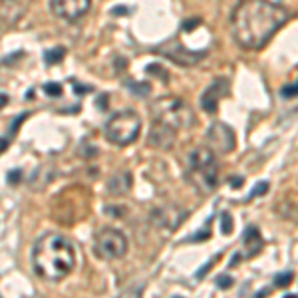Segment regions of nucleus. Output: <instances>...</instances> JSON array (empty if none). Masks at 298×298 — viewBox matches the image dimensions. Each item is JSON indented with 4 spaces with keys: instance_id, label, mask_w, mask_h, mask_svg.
Masks as SVG:
<instances>
[{
    "instance_id": "nucleus-1",
    "label": "nucleus",
    "mask_w": 298,
    "mask_h": 298,
    "mask_svg": "<svg viewBox=\"0 0 298 298\" xmlns=\"http://www.w3.org/2000/svg\"><path fill=\"white\" fill-rule=\"evenodd\" d=\"M288 18L290 12L272 0H242L233 10L231 30L241 48L261 50Z\"/></svg>"
},
{
    "instance_id": "nucleus-2",
    "label": "nucleus",
    "mask_w": 298,
    "mask_h": 298,
    "mask_svg": "<svg viewBox=\"0 0 298 298\" xmlns=\"http://www.w3.org/2000/svg\"><path fill=\"white\" fill-rule=\"evenodd\" d=\"M32 266L40 279L64 280L76 266V249L62 233H44L32 249Z\"/></svg>"
},
{
    "instance_id": "nucleus-3",
    "label": "nucleus",
    "mask_w": 298,
    "mask_h": 298,
    "mask_svg": "<svg viewBox=\"0 0 298 298\" xmlns=\"http://www.w3.org/2000/svg\"><path fill=\"white\" fill-rule=\"evenodd\" d=\"M187 177L197 191L211 193L219 181V165H217L215 153L207 147L191 151L187 159Z\"/></svg>"
},
{
    "instance_id": "nucleus-4",
    "label": "nucleus",
    "mask_w": 298,
    "mask_h": 298,
    "mask_svg": "<svg viewBox=\"0 0 298 298\" xmlns=\"http://www.w3.org/2000/svg\"><path fill=\"white\" fill-rule=\"evenodd\" d=\"M141 133V117L133 110H123L110 117L106 126V137L117 147L131 145Z\"/></svg>"
},
{
    "instance_id": "nucleus-5",
    "label": "nucleus",
    "mask_w": 298,
    "mask_h": 298,
    "mask_svg": "<svg viewBox=\"0 0 298 298\" xmlns=\"http://www.w3.org/2000/svg\"><path fill=\"white\" fill-rule=\"evenodd\" d=\"M153 117L157 121H163L175 130H181V128H191L193 121H195V115L191 112V108L187 106L185 102L177 100V97H165V100H159L153 108Z\"/></svg>"
},
{
    "instance_id": "nucleus-6",
    "label": "nucleus",
    "mask_w": 298,
    "mask_h": 298,
    "mask_svg": "<svg viewBox=\"0 0 298 298\" xmlns=\"http://www.w3.org/2000/svg\"><path fill=\"white\" fill-rule=\"evenodd\" d=\"M93 253L102 261H117L128 253V239L117 229H102L93 237Z\"/></svg>"
},
{
    "instance_id": "nucleus-7",
    "label": "nucleus",
    "mask_w": 298,
    "mask_h": 298,
    "mask_svg": "<svg viewBox=\"0 0 298 298\" xmlns=\"http://www.w3.org/2000/svg\"><path fill=\"white\" fill-rule=\"evenodd\" d=\"M92 0H50V10L54 16L66 22H76L88 14Z\"/></svg>"
},
{
    "instance_id": "nucleus-8",
    "label": "nucleus",
    "mask_w": 298,
    "mask_h": 298,
    "mask_svg": "<svg viewBox=\"0 0 298 298\" xmlns=\"http://www.w3.org/2000/svg\"><path fill=\"white\" fill-rule=\"evenodd\" d=\"M207 139H209L211 149L217 151V153H229V151H233L235 145H237L235 131L231 130L227 123H223V121H215V123L209 128Z\"/></svg>"
},
{
    "instance_id": "nucleus-9",
    "label": "nucleus",
    "mask_w": 298,
    "mask_h": 298,
    "mask_svg": "<svg viewBox=\"0 0 298 298\" xmlns=\"http://www.w3.org/2000/svg\"><path fill=\"white\" fill-rule=\"evenodd\" d=\"M32 0H0V24L4 28L14 26L26 12Z\"/></svg>"
},
{
    "instance_id": "nucleus-10",
    "label": "nucleus",
    "mask_w": 298,
    "mask_h": 298,
    "mask_svg": "<svg viewBox=\"0 0 298 298\" xmlns=\"http://www.w3.org/2000/svg\"><path fill=\"white\" fill-rule=\"evenodd\" d=\"M227 93H229V82L223 80V78H221V80H215L205 92H203V95H201V106H203V110L209 113H213L217 110L219 102L223 100Z\"/></svg>"
},
{
    "instance_id": "nucleus-11",
    "label": "nucleus",
    "mask_w": 298,
    "mask_h": 298,
    "mask_svg": "<svg viewBox=\"0 0 298 298\" xmlns=\"http://www.w3.org/2000/svg\"><path fill=\"white\" fill-rule=\"evenodd\" d=\"M175 135H177L175 128H171L163 121L153 119V126H151V131H149V143L159 149H167L175 143Z\"/></svg>"
},
{
    "instance_id": "nucleus-12",
    "label": "nucleus",
    "mask_w": 298,
    "mask_h": 298,
    "mask_svg": "<svg viewBox=\"0 0 298 298\" xmlns=\"http://www.w3.org/2000/svg\"><path fill=\"white\" fill-rule=\"evenodd\" d=\"M181 219H183V213L177 207H163V209L153 211V223L165 229H175L181 223Z\"/></svg>"
},
{
    "instance_id": "nucleus-13",
    "label": "nucleus",
    "mask_w": 298,
    "mask_h": 298,
    "mask_svg": "<svg viewBox=\"0 0 298 298\" xmlns=\"http://www.w3.org/2000/svg\"><path fill=\"white\" fill-rule=\"evenodd\" d=\"M62 56H64V48L48 50L46 52V64H58V62H62Z\"/></svg>"
},
{
    "instance_id": "nucleus-14",
    "label": "nucleus",
    "mask_w": 298,
    "mask_h": 298,
    "mask_svg": "<svg viewBox=\"0 0 298 298\" xmlns=\"http://www.w3.org/2000/svg\"><path fill=\"white\" fill-rule=\"evenodd\" d=\"M44 93L50 95V97H58V95H62V86L56 82H50V84L44 86Z\"/></svg>"
},
{
    "instance_id": "nucleus-15",
    "label": "nucleus",
    "mask_w": 298,
    "mask_h": 298,
    "mask_svg": "<svg viewBox=\"0 0 298 298\" xmlns=\"http://www.w3.org/2000/svg\"><path fill=\"white\" fill-rule=\"evenodd\" d=\"M290 280H292V275H290V272H286L284 277L279 275V277H277V286H288V284H290Z\"/></svg>"
},
{
    "instance_id": "nucleus-16",
    "label": "nucleus",
    "mask_w": 298,
    "mask_h": 298,
    "mask_svg": "<svg viewBox=\"0 0 298 298\" xmlns=\"http://www.w3.org/2000/svg\"><path fill=\"white\" fill-rule=\"evenodd\" d=\"M298 93V82L296 84H290V86H286L284 90H282V95H286V97H292V95H296Z\"/></svg>"
},
{
    "instance_id": "nucleus-17",
    "label": "nucleus",
    "mask_w": 298,
    "mask_h": 298,
    "mask_svg": "<svg viewBox=\"0 0 298 298\" xmlns=\"http://www.w3.org/2000/svg\"><path fill=\"white\" fill-rule=\"evenodd\" d=\"M223 233H231V217L229 215H223Z\"/></svg>"
},
{
    "instance_id": "nucleus-18",
    "label": "nucleus",
    "mask_w": 298,
    "mask_h": 298,
    "mask_svg": "<svg viewBox=\"0 0 298 298\" xmlns=\"http://www.w3.org/2000/svg\"><path fill=\"white\" fill-rule=\"evenodd\" d=\"M221 280H223V282H217V284H221L223 288H227V286L231 284V282H229V280H231V279H229V277H223V279H221Z\"/></svg>"
},
{
    "instance_id": "nucleus-19",
    "label": "nucleus",
    "mask_w": 298,
    "mask_h": 298,
    "mask_svg": "<svg viewBox=\"0 0 298 298\" xmlns=\"http://www.w3.org/2000/svg\"><path fill=\"white\" fill-rule=\"evenodd\" d=\"M6 104H8V97L6 95H0V108H4Z\"/></svg>"
},
{
    "instance_id": "nucleus-20",
    "label": "nucleus",
    "mask_w": 298,
    "mask_h": 298,
    "mask_svg": "<svg viewBox=\"0 0 298 298\" xmlns=\"http://www.w3.org/2000/svg\"><path fill=\"white\" fill-rule=\"evenodd\" d=\"M4 149H6V141H0V153H2Z\"/></svg>"
}]
</instances>
